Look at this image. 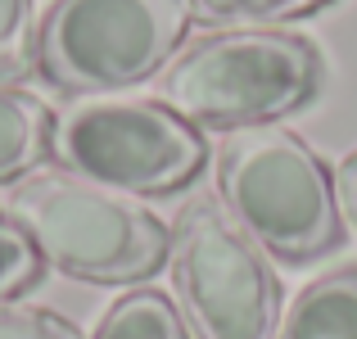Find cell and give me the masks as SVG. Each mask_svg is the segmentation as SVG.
Returning <instances> with one entry per match:
<instances>
[{
  "mask_svg": "<svg viewBox=\"0 0 357 339\" xmlns=\"http://www.w3.org/2000/svg\"><path fill=\"white\" fill-rule=\"evenodd\" d=\"M326 82V59L307 36L280 27L213 32L172 54L158 73V105L190 127H267L303 109Z\"/></svg>",
  "mask_w": 357,
  "mask_h": 339,
  "instance_id": "6da1fadb",
  "label": "cell"
},
{
  "mask_svg": "<svg viewBox=\"0 0 357 339\" xmlns=\"http://www.w3.org/2000/svg\"><path fill=\"white\" fill-rule=\"evenodd\" d=\"M5 213L27 231L45 262L73 280L127 285L167 262L172 235L131 195L73 172H32L9 190Z\"/></svg>",
  "mask_w": 357,
  "mask_h": 339,
  "instance_id": "7a4b0ae2",
  "label": "cell"
},
{
  "mask_svg": "<svg viewBox=\"0 0 357 339\" xmlns=\"http://www.w3.org/2000/svg\"><path fill=\"white\" fill-rule=\"evenodd\" d=\"M222 209L253 244L280 262H307L340 249L344 213L326 163L276 127H240L218 149Z\"/></svg>",
  "mask_w": 357,
  "mask_h": 339,
  "instance_id": "3957f363",
  "label": "cell"
},
{
  "mask_svg": "<svg viewBox=\"0 0 357 339\" xmlns=\"http://www.w3.org/2000/svg\"><path fill=\"white\" fill-rule=\"evenodd\" d=\"M185 0H54L36 27V68L68 96L149 82L185 41Z\"/></svg>",
  "mask_w": 357,
  "mask_h": 339,
  "instance_id": "277c9868",
  "label": "cell"
},
{
  "mask_svg": "<svg viewBox=\"0 0 357 339\" xmlns=\"http://www.w3.org/2000/svg\"><path fill=\"white\" fill-rule=\"evenodd\" d=\"M50 158L118 195H172L199 176L208 145L158 100H82L54 113Z\"/></svg>",
  "mask_w": 357,
  "mask_h": 339,
  "instance_id": "5b68a950",
  "label": "cell"
},
{
  "mask_svg": "<svg viewBox=\"0 0 357 339\" xmlns=\"http://www.w3.org/2000/svg\"><path fill=\"white\" fill-rule=\"evenodd\" d=\"M167 258L181 312L199 339H276V276L218 199L185 204Z\"/></svg>",
  "mask_w": 357,
  "mask_h": 339,
  "instance_id": "8992f818",
  "label": "cell"
},
{
  "mask_svg": "<svg viewBox=\"0 0 357 339\" xmlns=\"http://www.w3.org/2000/svg\"><path fill=\"white\" fill-rule=\"evenodd\" d=\"M276 339H357V262L298 289L276 326Z\"/></svg>",
  "mask_w": 357,
  "mask_h": 339,
  "instance_id": "52a82bcc",
  "label": "cell"
},
{
  "mask_svg": "<svg viewBox=\"0 0 357 339\" xmlns=\"http://www.w3.org/2000/svg\"><path fill=\"white\" fill-rule=\"evenodd\" d=\"M54 113L23 86H0V181H18L50 158Z\"/></svg>",
  "mask_w": 357,
  "mask_h": 339,
  "instance_id": "ba28073f",
  "label": "cell"
},
{
  "mask_svg": "<svg viewBox=\"0 0 357 339\" xmlns=\"http://www.w3.org/2000/svg\"><path fill=\"white\" fill-rule=\"evenodd\" d=\"M91 339H190L181 312L158 289H131L105 312Z\"/></svg>",
  "mask_w": 357,
  "mask_h": 339,
  "instance_id": "9c48e42d",
  "label": "cell"
},
{
  "mask_svg": "<svg viewBox=\"0 0 357 339\" xmlns=\"http://www.w3.org/2000/svg\"><path fill=\"white\" fill-rule=\"evenodd\" d=\"M331 0H185L195 23L218 27V32H240V27H276L289 18H303L326 9Z\"/></svg>",
  "mask_w": 357,
  "mask_h": 339,
  "instance_id": "30bf717a",
  "label": "cell"
},
{
  "mask_svg": "<svg viewBox=\"0 0 357 339\" xmlns=\"http://www.w3.org/2000/svg\"><path fill=\"white\" fill-rule=\"evenodd\" d=\"M36 5L32 0H0V86H14L36 73Z\"/></svg>",
  "mask_w": 357,
  "mask_h": 339,
  "instance_id": "8fae6325",
  "label": "cell"
},
{
  "mask_svg": "<svg viewBox=\"0 0 357 339\" xmlns=\"http://www.w3.org/2000/svg\"><path fill=\"white\" fill-rule=\"evenodd\" d=\"M41 271H45V258L27 240V231L9 213H0V303L18 299L23 289H32L41 280Z\"/></svg>",
  "mask_w": 357,
  "mask_h": 339,
  "instance_id": "7c38bea8",
  "label": "cell"
},
{
  "mask_svg": "<svg viewBox=\"0 0 357 339\" xmlns=\"http://www.w3.org/2000/svg\"><path fill=\"white\" fill-rule=\"evenodd\" d=\"M0 339H82V331L45 308L0 303Z\"/></svg>",
  "mask_w": 357,
  "mask_h": 339,
  "instance_id": "4fadbf2b",
  "label": "cell"
},
{
  "mask_svg": "<svg viewBox=\"0 0 357 339\" xmlns=\"http://www.w3.org/2000/svg\"><path fill=\"white\" fill-rule=\"evenodd\" d=\"M335 199H340V213L357 226V149L344 154V163L335 167Z\"/></svg>",
  "mask_w": 357,
  "mask_h": 339,
  "instance_id": "5bb4252c",
  "label": "cell"
}]
</instances>
